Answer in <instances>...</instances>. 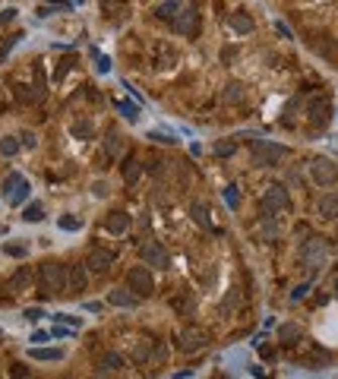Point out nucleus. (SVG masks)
Returning a JSON list of instances; mask_svg holds the SVG:
<instances>
[{
	"mask_svg": "<svg viewBox=\"0 0 338 379\" xmlns=\"http://www.w3.org/2000/svg\"><path fill=\"white\" fill-rule=\"evenodd\" d=\"M38 294L51 297V294H66V266L60 263H41L38 269Z\"/></svg>",
	"mask_w": 338,
	"mask_h": 379,
	"instance_id": "1",
	"label": "nucleus"
},
{
	"mask_svg": "<svg viewBox=\"0 0 338 379\" xmlns=\"http://www.w3.org/2000/svg\"><path fill=\"white\" fill-rule=\"evenodd\" d=\"M282 158H288V149L272 139H253V161L256 168H275Z\"/></svg>",
	"mask_w": 338,
	"mask_h": 379,
	"instance_id": "2",
	"label": "nucleus"
},
{
	"mask_svg": "<svg viewBox=\"0 0 338 379\" xmlns=\"http://www.w3.org/2000/svg\"><path fill=\"white\" fill-rule=\"evenodd\" d=\"M126 284H130V291H136V297H149L155 291V278L149 272V266H133L126 272Z\"/></svg>",
	"mask_w": 338,
	"mask_h": 379,
	"instance_id": "3",
	"label": "nucleus"
},
{
	"mask_svg": "<svg viewBox=\"0 0 338 379\" xmlns=\"http://www.w3.org/2000/svg\"><path fill=\"white\" fill-rule=\"evenodd\" d=\"M259 206H262L265 215H282V212L291 209V196H288V190H285V186H269Z\"/></svg>",
	"mask_w": 338,
	"mask_h": 379,
	"instance_id": "4",
	"label": "nucleus"
},
{
	"mask_svg": "<svg viewBox=\"0 0 338 379\" xmlns=\"http://www.w3.org/2000/svg\"><path fill=\"white\" fill-rule=\"evenodd\" d=\"M174 341H177V348L183 354H196V351H202L209 345V335H206L202 329H180Z\"/></svg>",
	"mask_w": 338,
	"mask_h": 379,
	"instance_id": "5",
	"label": "nucleus"
},
{
	"mask_svg": "<svg viewBox=\"0 0 338 379\" xmlns=\"http://www.w3.org/2000/svg\"><path fill=\"white\" fill-rule=\"evenodd\" d=\"M307 117H310V123H316V127H322L332 117V98L329 95H313L307 101Z\"/></svg>",
	"mask_w": 338,
	"mask_h": 379,
	"instance_id": "6",
	"label": "nucleus"
},
{
	"mask_svg": "<svg viewBox=\"0 0 338 379\" xmlns=\"http://www.w3.org/2000/svg\"><path fill=\"white\" fill-rule=\"evenodd\" d=\"M310 174H313V180H316L319 186H332V180L338 177V164L329 161V158H316L310 164Z\"/></svg>",
	"mask_w": 338,
	"mask_h": 379,
	"instance_id": "7",
	"label": "nucleus"
},
{
	"mask_svg": "<svg viewBox=\"0 0 338 379\" xmlns=\"http://www.w3.org/2000/svg\"><path fill=\"white\" fill-rule=\"evenodd\" d=\"M143 259H146V266H155V269H168L171 266V256H168V250L158 240H149L143 246Z\"/></svg>",
	"mask_w": 338,
	"mask_h": 379,
	"instance_id": "8",
	"label": "nucleus"
},
{
	"mask_svg": "<svg viewBox=\"0 0 338 379\" xmlns=\"http://www.w3.org/2000/svg\"><path fill=\"white\" fill-rule=\"evenodd\" d=\"M111 263H114V253L111 250H101V246H95V250L86 256V269H92V272H108Z\"/></svg>",
	"mask_w": 338,
	"mask_h": 379,
	"instance_id": "9",
	"label": "nucleus"
},
{
	"mask_svg": "<svg viewBox=\"0 0 338 379\" xmlns=\"http://www.w3.org/2000/svg\"><path fill=\"white\" fill-rule=\"evenodd\" d=\"M196 26H199V13H196L193 7H186L183 13L174 19V29H177L180 35H196Z\"/></svg>",
	"mask_w": 338,
	"mask_h": 379,
	"instance_id": "10",
	"label": "nucleus"
},
{
	"mask_svg": "<svg viewBox=\"0 0 338 379\" xmlns=\"http://www.w3.org/2000/svg\"><path fill=\"white\" fill-rule=\"evenodd\" d=\"M190 215H193V221L199 224V228H206V231H215V224H212V212H209V206H206V203H199V199H193V203H190Z\"/></svg>",
	"mask_w": 338,
	"mask_h": 379,
	"instance_id": "11",
	"label": "nucleus"
},
{
	"mask_svg": "<svg viewBox=\"0 0 338 379\" xmlns=\"http://www.w3.org/2000/svg\"><path fill=\"white\" fill-rule=\"evenodd\" d=\"M29 284H32V272H29V266H22L10 275L7 288H10V294H22V291H29Z\"/></svg>",
	"mask_w": 338,
	"mask_h": 379,
	"instance_id": "12",
	"label": "nucleus"
},
{
	"mask_svg": "<svg viewBox=\"0 0 338 379\" xmlns=\"http://www.w3.org/2000/svg\"><path fill=\"white\" fill-rule=\"evenodd\" d=\"M126 228H130V215L120 212V209H114L111 215L104 218V231H108V234H123Z\"/></svg>",
	"mask_w": 338,
	"mask_h": 379,
	"instance_id": "13",
	"label": "nucleus"
},
{
	"mask_svg": "<svg viewBox=\"0 0 338 379\" xmlns=\"http://www.w3.org/2000/svg\"><path fill=\"white\" fill-rule=\"evenodd\" d=\"M86 281H89L86 263H83V266H66V291H83Z\"/></svg>",
	"mask_w": 338,
	"mask_h": 379,
	"instance_id": "14",
	"label": "nucleus"
},
{
	"mask_svg": "<svg viewBox=\"0 0 338 379\" xmlns=\"http://www.w3.org/2000/svg\"><path fill=\"white\" fill-rule=\"evenodd\" d=\"M228 26H231V32H237V35H250L253 32V19L243 13V10H234V13L228 16Z\"/></svg>",
	"mask_w": 338,
	"mask_h": 379,
	"instance_id": "15",
	"label": "nucleus"
},
{
	"mask_svg": "<svg viewBox=\"0 0 338 379\" xmlns=\"http://www.w3.org/2000/svg\"><path fill=\"white\" fill-rule=\"evenodd\" d=\"M316 212H319V218H338V196H335V193L319 196Z\"/></svg>",
	"mask_w": 338,
	"mask_h": 379,
	"instance_id": "16",
	"label": "nucleus"
},
{
	"mask_svg": "<svg viewBox=\"0 0 338 379\" xmlns=\"http://www.w3.org/2000/svg\"><path fill=\"white\" fill-rule=\"evenodd\" d=\"M108 303H114V306H126V310H130V306L139 303V297H136V294H130V291H123V288H114V291L108 294Z\"/></svg>",
	"mask_w": 338,
	"mask_h": 379,
	"instance_id": "17",
	"label": "nucleus"
},
{
	"mask_svg": "<svg viewBox=\"0 0 338 379\" xmlns=\"http://www.w3.org/2000/svg\"><path fill=\"white\" fill-rule=\"evenodd\" d=\"M322 253H325L322 240H310V243H307V250H304V259H307L310 266H319V263H322Z\"/></svg>",
	"mask_w": 338,
	"mask_h": 379,
	"instance_id": "18",
	"label": "nucleus"
},
{
	"mask_svg": "<svg viewBox=\"0 0 338 379\" xmlns=\"http://www.w3.org/2000/svg\"><path fill=\"white\" fill-rule=\"evenodd\" d=\"M29 357L32 360H63V351L60 348H32Z\"/></svg>",
	"mask_w": 338,
	"mask_h": 379,
	"instance_id": "19",
	"label": "nucleus"
},
{
	"mask_svg": "<svg viewBox=\"0 0 338 379\" xmlns=\"http://www.w3.org/2000/svg\"><path fill=\"white\" fill-rule=\"evenodd\" d=\"M152 13H155L158 19H171L174 13H180V0H165V4H158Z\"/></svg>",
	"mask_w": 338,
	"mask_h": 379,
	"instance_id": "20",
	"label": "nucleus"
},
{
	"mask_svg": "<svg viewBox=\"0 0 338 379\" xmlns=\"http://www.w3.org/2000/svg\"><path fill=\"white\" fill-rule=\"evenodd\" d=\"M278 338H282L285 345H294V341L300 338V326H294V323H285L282 329H278Z\"/></svg>",
	"mask_w": 338,
	"mask_h": 379,
	"instance_id": "21",
	"label": "nucleus"
},
{
	"mask_svg": "<svg viewBox=\"0 0 338 379\" xmlns=\"http://www.w3.org/2000/svg\"><path fill=\"white\" fill-rule=\"evenodd\" d=\"M139 174H143L139 161H136V158H126V161H123V180H126V183H136Z\"/></svg>",
	"mask_w": 338,
	"mask_h": 379,
	"instance_id": "22",
	"label": "nucleus"
},
{
	"mask_svg": "<svg viewBox=\"0 0 338 379\" xmlns=\"http://www.w3.org/2000/svg\"><path fill=\"white\" fill-rule=\"evenodd\" d=\"M70 133H73L76 139H92V133H95V127H92V120H76L73 127H70Z\"/></svg>",
	"mask_w": 338,
	"mask_h": 379,
	"instance_id": "23",
	"label": "nucleus"
},
{
	"mask_svg": "<svg viewBox=\"0 0 338 379\" xmlns=\"http://www.w3.org/2000/svg\"><path fill=\"white\" fill-rule=\"evenodd\" d=\"M117 111L126 117L130 123H136L139 120V104H130V101H117Z\"/></svg>",
	"mask_w": 338,
	"mask_h": 379,
	"instance_id": "24",
	"label": "nucleus"
},
{
	"mask_svg": "<svg viewBox=\"0 0 338 379\" xmlns=\"http://www.w3.org/2000/svg\"><path fill=\"white\" fill-rule=\"evenodd\" d=\"M44 218V209H41V203H32V206H26L22 209V221H41Z\"/></svg>",
	"mask_w": 338,
	"mask_h": 379,
	"instance_id": "25",
	"label": "nucleus"
},
{
	"mask_svg": "<svg viewBox=\"0 0 338 379\" xmlns=\"http://www.w3.org/2000/svg\"><path fill=\"white\" fill-rule=\"evenodd\" d=\"M16 152H19V142L13 139V136H4V139H0V155H16Z\"/></svg>",
	"mask_w": 338,
	"mask_h": 379,
	"instance_id": "26",
	"label": "nucleus"
},
{
	"mask_svg": "<svg viewBox=\"0 0 338 379\" xmlns=\"http://www.w3.org/2000/svg\"><path fill=\"white\" fill-rule=\"evenodd\" d=\"M101 366H108V370H120V366H123V357H120V354H114V351H108V354L101 357Z\"/></svg>",
	"mask_w": 338,
	"mask_h": 379,
	"instance_id": "27",
	"label": "nucleus"
},
{
	"mask_svg": "<svg viewBox=\"0 0 338 379\" xmlns=\"http://www.w3.org/2000/svg\"><path fill=\"white\" fill-rule=\"evenodd\" d=\"M225 98L228 101H240L243 98V86H240V82H228V86H225Z\"/></svg>",
	"mask_w": 338,
	"mask_h": 379,
	"instance_id": "28",
	"label": "nucleus"
},
{
	"mask_svg": "<svg viewBox=\"0 0 338 379\" xmlns=\"http://www.w3.org/2000/svg\"><path fill=\"white\" fill-rule=\"evenodd\" d=\"M29 190H32V186H29L26 180H19V183H16V190H13V193H10V199H13V206H19L22 199L29 196Z\"/></svg>",
	"mask_w": 338,
	"mask_h": 379,
	"instance_id": "29",
	"label": "nucleus"
},
{
	"mask_svg": "<svg viewBox=\"0 0 338 379\" xmlns=\"http://www.w3.org/2000/svg\"><path fill=\"white\" fill-rule=\"evenodd\" d=\"M54 323H63L70 329H83V319H76V316H70V313H54Z\"/></svg>",
	"mask_w": 338,
	"mask_h": 379,
	"instance_id": "30",
	"label": "nucleus"
},
{
	"mask_svg": "<svg viewBox=\"0 0 338 379\" xmlns=\"http://www.w3.org/2000/svg\"><path fill=\"white\" fill-rule=\"evenodd\" d=\"M215 155L218 158H228V155H234V142H228V139H221V142H215Z\"/></svg>",
	"mask_w": 338,
	"mask_h": 379,
	"instance_id": "31",
	"label": "nucleus"
},
{
	"mask_svg": "<svg viewBox=\"0 0 338 379\" xmlns=\"http://www.w3.org/2000/svg\"><path fill=\"white\" fill-rule=\"evenodd\" d=\"M4 253H7V256H16V259H22V256L29 253V246H26V243H4Z\"/></svg>",
	"mask_w": 338,
	"mask_h": 379,
	"instance_id": "32",
	"label": "nucleus"
},
{
	"mask_svg": "<svg viewBox=\"0 0 338 379\" xmlns=\"http://www.w3.org/2000/svg\"><path fill=\"white\" fill-rule=\"evenodd\" d=\"M225 203H228L231 209H237V206H240V193H237V186H234V183L225 190Z\"/></svg>",
	"mask_w": 338,
	"mask_h": 379,
	"instance_id": "33",
	"label": "nucleus"
},
{
	"mask_svg": "<svg viewBox=\"0 0 338 379\" xmlns=\"http://www.w3.org/2000/svg\"><path fill=\"white\" fill-rule=\"evenodd\" d=\"M149 139H152V142H161V146H174V142H177L171 133H155V130L149 133Z\"/></svg>",
	"mask_w": 338,
	"mask_h": 379,
	"instance_id": "34",
	"label": "nucleus"
},
{
	"mask_svg": "<svg viewBox=\"0 0 338 379\" xmlns=\"http://www.w3.org/2000/svg\"><path fill=\"white\" fill-rule=\"evenodd\" d=\"M89 54H92V57H95V60H98V64H95V67H98V73H108V70H111V60H108V57H101V54L95 51V47H92Z\"/></svg>",
	"mask_w": 338,
	"mask_h": 379,
	"instance_id": "35",
	"label": "nucleus"
},
{
	"mask_svg": "<svg viewBox=\"0 0 338 379\" xmlns=\"http://www.w3.org/2000/svg\"><path fill=\"white\" fill-rule=\"evenodd\" d=\"M60 228H63V231H79V228H83V221H79V218H70V215H63V218H60Z\"/></svg>",
	"mask_w": 338,
	"mask_h": 379,
	"instance_id": "36",
	"label": "nucleus"
},
{
	"mask_svg": "<svg viewBox=\"0 0 338 379\" xmlns=\"http://www.w3.org/2000/svg\"><path fill=\"white\" fill-rule=\"evenodd\" d=\"M92 193H95L98 199H101V196H108V193H111V186H108V180H95V183H92Z\"/></svg>",
	"mask_w": 338,
	"mask_h": 379,
	"instance_id": "37",
	"label": "nucleus"
},
{
	"mask_svg": "<svg viewBox=\"0 0 338 379\" xmlns=\"http://www.w3.org/2000/svg\"><path fill=\"white\" fill-rule=\"evenodd\" d=\"M19 146L35 149V146H38V136H35V133H22V136H19Z\"/></svg>",
	"mask_w": 338,
	"mask_h": 379,
	"instance_id": "38",
	"label": "nucleus"
},
{
	"mask_svg": "<svg viewBox=\"0 0 338 379\" xmlns=\"http://www.w3.org/2000/svg\"><path fill=\"white\" fill-rule=\"evenodd\" d=\"M19 180H22V174H10L7 180H4V190H7V193H13V186H16Z\"/></svg>",
	"mask_w": 338,
	"mask_h": 379,
	"instance_id": "39",
	"label": "nucleus"
},
{
	"mask_svg": "<svg viewBox=\"0 0 338 379\" xmlns=\"http://www.w3.org/2000/svg\"><path fill=\"white\" fill-rule=\"evenodd\" d=\"M108 152H111V155H117V152H120V136H117V133L108 139Z\"/></svg>",
	"mask_w": 338,
	"mask_h": 379,
	"instance_id": "40",
	"label": "nucleus"
},
{
	"mask_svg": "<svg viewBox=\"0 0 338 379\" xmlns=\"http://www.w3.org/2000/svg\"><path fill=\"white\" fill-rule=\"evenodd\" d=\"M48 338H51V332H35V335H32V345H44Z\"/></svg>",
	"mask_w": 338,
	"mask_h": 379,
	"instance_id": "41",
	"label": "nucleus"
},
{
	"mask_svg": "<svg viewBox=\"0 0 338 379\" xmlns=\"http://www.w3.org/2000/svg\"><path fill=\"white\" fill-rule=\"evenodd\" d=\"M70 335V329H63V326H54L51 329V338H66Z\"/></svg>",
	"mask_w": 338,
	"mask_h": 379,
	"instance_id": "42",
	"label": "nucleus"
},
{
	"mask_svg": "<svg viewBox=\"0 0 338 379\" xmlns=\"http://www.w3.org/2000/svg\"><path fill=\"white\" fill-rule=\"evenodd\" d=\"M13 16H16V10H4V13H0V26H7V22H13Z\"/></svg>",
	"mask_w": 338,
	"mask_h": 379,
	"instance_id": "43",
	"label": "nucleus"
},
{
	"mask_svg": "<svg viewBox=\"0 0 338 379\" xmlns=\"http://www.w3.org/2000/svg\"><path fill=\"white\" fill-rule=\"evenodd\" d=\"M22 316H26V319H41L44 313L38 310V306H29V310H26V313H22Z\"/></svg>",
	"mask_w": 338,
	"mask_h": 379,
	"instance_id": "44",
	"label": "nucleus"
},
{
	"mask_svg": "<svg viewBox=\"0 0 338 379\" xmlns=\"http://www.w3.org/2000/svg\"><path fill=\"white\" fill-rule=\"evenodd\" d=\"M307 291H310V284H300V288H297L294 294H291V297H294V300H300V297H304V294H307Z\"/></svg>",
	"mask_w": 338,
	"mask_h": 379,
	"instance_id": "45",
	"label": "nucleus"
},
{
	"mask_svg": "<svg viewBox=\"0 0 338 379\" xmlns=\"http://www.w3.org/2000/svg\"><path fill=\"white\" fill-rule=\"evenodd\" d=\"M161 164H165V161H158V158L149 161V171H152V174H161Z\"/></svg>",
	"mask_w": 338,
	"mask_h": 379,
	"instance_id": "46",
	"label": "nucleus"
},
{
	"mask_svg": "<svg viewBox=\"0 0 338 379\" xmlns=\"http://www.w3.org/2000/svg\"><path fill=\"white\" fill-rule=\"evenodd\" d=\"M275 29H278V32H282V35H285V38H291V29L285 26V22H278V26H275Z\"/></svg>",
	"mask_w": 338,
	"mask_h": 379,
	"instance_id": "47",
	"label": "nucleus"
},
{
	"mask_svg": "<svg viewBox=\"0 0 338 379\" xmlns=\"http://www.w3.org/2000/svg\"><path fill=\"white\" fill-rule=\"evenodd\" d=\"M335 291H338V275H335Z\"/></svg>",
	"mask_w": 338,
	"mask_h": 379,
	"instance_id": "48",
	"label": "nucleus"
}]
</instances>
